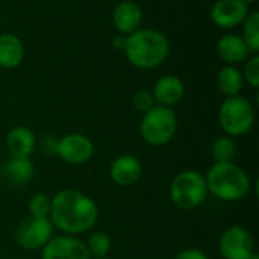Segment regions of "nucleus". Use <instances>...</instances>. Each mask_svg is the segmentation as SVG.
Returning <instances> with one entry per match:
<instances>
[{
    "label": "nucleus",
    "instance_id": "nucleus-1",
    "mask_svg": "<svg viewBox=\"0 0 259 259\" xmlns=\"http://www.w3.org/2000/svg\"><path fill=\"white\" fill-rule=\"evenodd\" d=\"M49 219L53 228L65 235H79L94 228L99 219V206L85 193L64 188L52 197Z\"/></svg>",
    "mask_w": 259,
    "mask_h": 259
},
{
    "label": "nucleus",
    "instance_id": "nucleus-2",
    "mask_svg": "<svg viewBox=\"0 0 259 259\" xmlns=\"http://www.w3.org/2000/svg\"><path fill=\"white\" fill-rule=\"evenodd\" d=\"M126 59L140 70L156 68L164 64L170 55L168 38L156 29H138L126 36Z\"/></svg>",
    "mask_w": 259,
    "mask_h": 259
},
{
    "label": "nucleus",
    "instance_id": "nucleus-3",
    "mask_svg": "<svg viewBox=\"0 0 259 259\" xmlns=\"http://www.w3.org/2000/svg\"><path fill=\"white\" fill-rule=\"evenodd\" d=\"M208 193L223 202H238L252 188V181L235 162H215L205 175Z\"/></svg>",
    "mask_w": 259,
    "mask_h": 259
},
{
    "label": "nucleus",
    "instance_id": "nucleus-4",
    "mask_svg": "<svg viewBox=\"0 0 259 259\" xmlns=\"http://www.w3.org/2000/svg\"><path fill=\"white\" fill-rule=\"evenodd\" d=\"M255 108L243 96L226 97L219 108V124L225 135L237 138L249 134L255 124Z\"/></svg>",
    "mask_w": 259,
    "mask_h": 259
},
{
    "label": "nucleus",
    "instance_id": "nucleus-5",
    "mask_svg": "<svg viewBox=\"0 0 259 259\" xmlns=\"http://www.w3.org/2000/svg\"><path fill=\"white\" fill-rule=\"evenodd\" d=\"M178 132V117L171 108L155 105L150 111L143 114L140 123L141 138L153 146L161 147L168 144Z\"/></svg>",
    "mask_w": 259,
    "mask_h": 259
},
{
    "label": "nucleus",
    "instance_id": "nucleus-6",
    "mask_svg": "<svg viewBox=\"0 0 259 259\" xmlns=\"http://www.w3.org/2000/svg\"><path fill=\"white\" fill-rule=\"evenodd\" d=\"M205 175L197 170H184L178 173L170 184V199L181 209H196L208 197Z\"/></svg>",
    "mask_w": 259,
    "mask_h": 259
},
{
    "label": "nucleus",
    "instance_id": "nucleus-7",
    "mask_svg": "<svg viewBox=\"0 0 259 259\" xmlns=\"http://www.w3.org/2000/svg\"><path fill=\"white\" fill-rule=\"evenodd\" d=\"M53 237V225L50 219L26 217L15 229V241L23 250H41Z\"/></svg>",
    "mask_w": 259,
    "mask_h": 259
},
{
    "label": "nucleus",
    "instance_id": "nucleus-8",
    "mask_svg": "<svg viewBox=\"0 0 259 259\" xmlns=\"http://www.w3.org/2000/svg\"><path fill=\"white\" fill-rule=\"evenodd\" d=\"M219 252L223 259H249L255 253V240L246 228L235 225L222 234Z\"/></svg>",
    "mask_w": 259,
    "mask_h": 259
},
{
    "label": "nucleus",
    "instance_id": "nucleus-9",
    "mask_svg": "<svg viewBox=\"0 0 259 259\" xmlns=\"http://www.w3.org/2000/svg\"><path fill=\"white\" fill-rule=\"evenodd\" d=\"M56 156L70 165H83L94 156V144L90 137L79 132H71L58 138Z\"/></svg>",
    "mask_w": 259,
    "mask_h": 259
},
{
    "label": "nucleus",
    "instance_id": "nucleus-10",
    "mask_svg": "<svg viewBox=\"0 0 259 259\" xmlns=\"http://www.w3.org/2000/svg\"><path fill=\"white\" fill-rule=\"evenodd\" d=\"M41 259H91L82 240L74 235L52 237L41 249Z\"/></svg>",
    "mask_w": 259,
    "mask_h": 259
},
{
    "label": "nucleus",
    "instance_id": "nucleus-11",
    "mask_svg": "<svg viewBox=\"0 0 259 259\" xmlns=\"http://www.w3.org/2000/svg\"><path fill=\"white\" fill-rule=\"evenodd\" d=\"M249 6L240 0H217L211 11L212 23L220 29H235L243 24L249 15Z\"/></svg>",
    "mask_w": 259,
    "mask_h": 259
},
{
    "label": "nucleus",
    "instance_id": "nucleus-12",
    "mask_svg": "<svg viewBox=\"0 0 259 259\" xmlns=\"http://www.w3.org/2000/svg\"><path fill=\"white\" fill-rule=\"evenodd\" d=\"M152 96L156 105L173 108L184 99L185 83L176 74H164L153 83Z\"/></svg>",
    "mask_w": 259,
    "mask_h": 259
},
{
    "label": "nucleus",
    "instance_id": "nucleus-13",
    "mask_svg": "<svg viewBox=\"0 0 259 259\" xmlns=\"http://www.w3.org/2000/svg\"><path fill=\"white\" fill-rule=\"evenodd\" d=\"M143 23V9L134 0L120 2L112 11V24L120 35H131Z\"/></svg>",
    "mask_w": 259,
    "mask_h": 259
},
{
    "label": "nucleus",
    "instance_id": "nucleus-14",
    "mask_svg": "<svg viewBox=\"0 0 259 259\" xmlns=\"http://www.w3.org/2000/svg\"><path fill=\"white\" fill-rule=\"evenodd\" d=\"M143 175V164L134 155H121L111 162L109 176L118 187L135 185Z\"/></svg>",
    "mask_w": 259,
    "mask_h": 259
},
{
    "label": "nucleus",
    "instance_id": "nucleus-15",
    "mask_svg": "<svg viewBox=\"0 0 259 259\" xmlns=\"http://www.w3.org/2000/svg\"><path fill=\"white\" fill-rule=\"evenodd\" d=\"M36 144L33 131L26 126H14L6 135V147L11 156L15 158H30L36 149Z\"/></svg>",
    "mask_w": 259,
    "mask_h": 259
},
{
    "label": "nucleus",
    "instance_id": "nucleus-16",
    "mask_svg": "<svg viewBox=\"0 0 259 259\" xmlns=\"http://www.w3.org/2000/svg\"><path fill=\"white\" fill-rule=\"evenodd\" d=\"M217 53L228 65H237L252 55L241 35L235 33H226L217 41Z\"/></svg>",
    "mask_w": 259,
    "mask_h": 259
},
{
    "label": "nucleus",
    "instance_id": "nucleus-17",
    "mask_svg": "<svg viewBox=\"0 0 259 259\" xmlns=\"http://www.w3.org/2000/svg\"><path fill=\"white\" fill-rule=\"evenodd\" d=\"M24 59V44L14 33L0 35V68L14 70Z\"/></svg>",
    "mask_w": 259,
    "mask_h": 259
},
{
    "label": "nucleus",
    "instance_id": "nucleus-18",
    "mask_svg": "<svg viewBox=\"0 0 259 259\" xmlns=\"http://www.w3.org/2000/svg\"><path fill=\"white\" fill-rule=\"evenodd\" d=\"M3 173L12 185H26L35 175V165L30 158L11 156L3 168Z\"/></svg>",
    "mask_w": 259,
    "mask_h": 259
},
{
    "label": "nucleus",
    "instance_id": "nucleus-19",
    "mask_svg": "<svg viewBox=\"0 0 259 259\" xmlns=\"http://www.w3.org/2000/svg\"><path fill=\"white\" fill-rule=\"evenodd\" d=\"M217 88L225 97H234L240 96L243 87H244V79L243 73L235 67V65H226L219 70L217 73Z\"/></svg>",
    "mask_w": 259,
    "mask_h": 259
},
{
    "label": "nucleus",
    "instance_id": "nucleus-20",
    "mask_svg": "<svg viewBox=\"0 0 259 259\" xmlns=\"http://www.w3.org/2000/svg\"><path fill=\"white\" fill-rule=\"evenodd\" d=\"M211 155L215 162H232L237 156V143L232 137L220 135L211 144Z\"/></svg>",
    "mask_w": 259,
    "mask_h": 259
},
{
    "label": "nucleus",
    "instance_id": "nucleus-21",
    "mask_svg": "<svg viewBox=\"0 0 259 259\" xmlns=\"http://www.w3.org/2000/svg\"><path fill=\"white\" fill-rule=\"evenodd\" d=\"M243 32H241V38L246 42L247 49L250 50V53H258L259 52V12L253 11L249 12V15L246 17V20L241 24Z\"/></svg>",
    "mask_w": 259,
    "mask_h": 259
},
{
    "label": "nucleus",
    "instance_id": "nucleus-22",
    "mask_svg": "<svg viewBox=\"0 0 259 259\" xmlns=\"http://www.w3.org/2000/svg\"><path fill=\"white\" fill-rule=\"evenodd\" d=\"M90 256L93 258H105L111 252L112 247V240L106 232H93L90 234L87 243H85Z\"/></svg>",
    "mask_w": 259,
    "mask_h": 259
},
{
    "label": "nucleus",
    "instance_id": "nucleus-23",
    "mask_svg": "<svg viewBox=\"0 0 259 259\" xmlns=\"http://www.w3.org/2000/svg\"><path fill=\"white\" fill-rule=\"evenodd\" d=\"M50 208H52V197L47 193L33 194L27 203L30 217H36V219H49Z\"/></svg>",
    "mask_w": 259,
    "mask_h": 259
},
{
    "label": "nucleus",
    "instance_id": "nucleus-24",
    "mask_svg": "<svg viewBox=\"0 0 259 259\" xmlns=\"http://www.w3.org/2000/svg\"><path fill=\"white\" fill-rule=\"evenodd\" d=\"M243 73V79L244 83H247L252 88H258L259 87V55L255 53L252 56L247 58V64L244 67Z\"/></svg>",
    "mask_w": 259,
    "mask_h": 259
},
{
    "label": "nucleus",
    "instance_id": "nucleus-25",
    "mask_svg": "<svg viewBox=\"0 0 259 259\" xmlns=\"http://www.w3.org/2000/svg\"><path fill=\"white\" fill-rule=\"evenodd\" d=\"M132 105L134 108L138 111V112H147L150 111L156 103H155V99L152 96V91L149 90H138L134 97H132Z\"/></svg>",
    "mask_w": 259,
    "mask_h": 259
},
{
    "label": "nucleus",
    "instance_id": "nucleus-26",
    "mask_svg": "<svg viewBox=\"0 0 259 259\" xmlns=\"http://www.w3.org/2000/svg\"><path fill=\"white\" fill-rule=\"evenodd\" d=\"M39 149L46 156H56V153H58V138H55L52 135L42 137L41 143H39Z\"/></svg>",
    "mask_w": 259,
    "mask_h": 259
},
{
    "label": "nucleus",
    "instance_id": "nucleus-27",
    "mask_svg": "<svg viewBox=\"0 0 259 259\" xmlns=\"http://www.w3.org/2000/svg\"><path fill=\"white\" fill-rule=\"evenodd\" d=\"M175 259H209V258H208V255H206L203 250L191 247V249H184V250H181V252L175 256Z\"/></svg>",
    "mask_w": 259,
    "mask_h": 259
},
{
    "label": "nucleus",
    "instance_id": "nucleus-28",
    "mask_svg": "<svg viewBox=\"0 0 259 259\" xmlns=\"http://www.w3.org/2000/svg\"><path fill=\"white\" fill-rule=\"evenodd\" d=\"M124 42H126V36L124 35H115L114 36V39H112V46L115 47V49H120V50H123L124 49Z\"/></svg>",
    "mask_w": 259,
    "mask_h": 259
},
{
    "label": "nucleus",
    "instance_id": "nucleus-29",
    "mask_svg": "<svg viewBox=\"0 0 259 259\" xmlns=\"http://www.w3.org/2000/svg\"><path fill=\"white\" fill-rule=\"evenodd\" d=\"M240 2H243L246 6H249V5H253V3H256L258 0H240Z\"/></svg>",
    "mask_w": 259,
    "mask_h": 259
},
{
    "label": "nucleus",
    "instance_id": "nucleus-30",
    "mask_svg": "<svg viewBox=\"0 0 259 259\" xmlns=\"http://www.w3.org/2000/svg\"><path fill=\"white\" fill-rule=\"evenodd\" d=\"M249 259H259V255L256 253V252H255V253H253V255H252V256H250Z\"/></svg>",
    "mask_w": 259,
    "mask_h": 259
},
{
    "label": "nucleus",
    "instance_id": "nucleus-31",
    "mask_svg": "<svg viewBox=\"0 0 259 259\" xmlns=\"http://www.w3.org/2000/svg\"><path fill=\"white\" fill-rule=\"evenodd\" d=\"M93 259H109L108 256H105V258H93Z\"/></svg>",
    "mask_w": 259,
    "mask_h": 259
},
{
    "label": "nucleus",
    "instance_id": "nucleus-32",
    "mask_svg": "<svg viewBox=\"0 0 259 259\" xmlns=\"http://www.w3.org/2000/svg\"><path fill=\"white\" fill-rule=\"evenodd\" d=\"M6 259H14V258H6Z\"/></svg>",
    "mask_w": 259,
    "mask_h": 259
}]
</instances>
